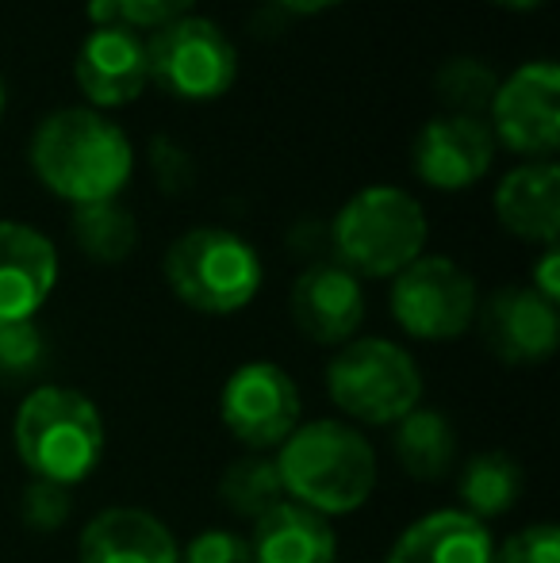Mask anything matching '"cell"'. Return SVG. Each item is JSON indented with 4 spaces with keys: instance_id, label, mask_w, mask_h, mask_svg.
<instances>
[{
    "instance_id": "6da1fadb",
    "label": "cell",
    "mask_w": 560,
    "mask_h": 563,
    "mask_svg": "<svg viewBox=\"0 0 560 563\" xmlns=\"http://www.w3.org/2000/svg\"><path fill=\"white\" fill-rule=\"evenodd\" d=\"M28 162L46 192L81 208L120 200L135 173V146L128 131L97 108H58L31 131Z\"/></svg>"
},
{
    "instance_id": "7a4b0ae2",
    "label": "cell",
    "mask_w": 560,
    "mask_h": 563,
    "mask_svg": "<svg viewBox=\"0 0 560 563\" xmlns=\"http://www.w3.org/2000/svg\"><path fill=\"white\" fill-rule=\"evenodd\" d=\"M273 460H277L284 495L322 518L358 514L381 483V460L373 441L345 418L299 422Z\"/></svg>"
},
{
    "instance_id": "3957f363",
    "label": "cell",
    "mask_w": 560,
    "mask_h": 563,
    "mask_svg": "<svg viewBox=\"0 0 560 563\" xmlns=\"http://www.w3.org/2000/svg\"><path fill=\"white\" fill-rule=\"evenodd\" d=\"M12 441L31 479L74 490L105 460L108 430L100 407L85 391L66 384H39L15 410Z\"/></svg>"
},
{
    "instance_id": "277c9868",
    "label": "cell",
    "mask_w": 560,
    "mask_h": 563,
    "mask_svg": "<svg viewBox=\"0 0 560 563\" xmlns=\"http://www.w3.org/2000/svg\"><path fill=\"white\" fill-rule=\"evenodd\" d=\"M426 234V211L407 188L369 185L338 208L327 242L338 265L350 268L358 280H392L422 257Z\"/></svg>"
},
{
    "instance_id": "5b68a950",
    "label": "cell",
    "mask_w": 560,
    "mask_h": 563,
    "mask_svg": "<svg viewBox=\"0 0 560 563\" xmlns=\"http://www.w3.org/2000/svg\"><path fill=\"white\" fill-rule=\"evenodd\" d=\"M169 291L200 314H234L262 291L265 268L257 250L227 227H193L169 242L162 257Z\"/></svg>"
},
{
    "instance_id": "8992f818",
    "label": "cell",
    "mask_w": 560,
    "mask_h": 563,
    "mask_svg": "<svg viewBox=\"0 0 560 563\" xmlns=\"http://www.w3.org/2000/svg\"><path fill=\"white\" fill-rule=\"evenodd\" d=\"M422 368L399 341L353 338L327 364V395L350 426H396L422 407Z\"/></svg>"
},
{
    "instance_id": "52a82bcc",
    "label": "cell",
    "mask_w": 560,
    "mask_h": 563,
    "mask_svg": "<svg viewBox=\"0 0 560 563\" xmlns=\"http://www.w3.org/2000/svg\"><path fill=\"white\" fill-rule=\"evenodd\" d=\"M150 85L177 100H219L239 77V46L208 15H180L146 35Z\"/></svg>"
},
{
    "instance_id": "ba28073f",
    "label": "cell",
    "mask_w": 560,
    "mask_h": 563,
    "mask_svg": "<svg viewBox=\"0 0 560 563\" xmlns=\"http://www.w3.org/2000/svg\"><path fill=\"white\" fill-rule=\"evenodd\" d=\"M392 319L415 341H457L472 330L480 307L476 280L464 265L441 253H422L419 261L392 276Z\"/></svg>"
},
{
    "instance_id": "9c48e42d",
    "label": "cell",
    "mask_w": 560,
    "mask_h": 563,
    "mask_svg": "<svg viewBox=\"0 0 560 563\" xmlns=\"http://www.w3.org/2000/svg\"><path fill=\"white\" fill-rule=\"evenodd\" d=\"M219 418L246 452H273L304 422V395L277 361H246L223 379Z\"/></svg>"
},
{
    "instance_id": "30bf717a",
    "label": "cell",
    "mask_w": 560,
    "mask_h": 563,
    "mask_svg": "<svg viewBox=\"0 0 560 563\" xmlns=\"http://www.w3.org/2000/svg\"><path fill=\"white\" fill-rule=\"evenodd\" d=\"M492 139L530 162H553L560 146V69L553 62H526L503 77L492 97Z\"/></svg>"
},
{
    "instance_id": "8fae6325",
    "label": "cell",
    "mask_w": 560,
    "mask_h": 563,
    "mask_svg": "<svg viewBox=\"0 0 560 563\" xmlns=\"http://www.w3.org/2000/svg\"><path fill=\"white\" fill-rule=\"evenodd\" d=\"M484 349L503 364H541L560 345V314L557 303L541 299L530 284H510L480 299L476 322Z\"/></svg>"
},
{
    "instance_id": "7c38bea8",
    "label": "cell",
    "mask_w": 560,
    "mask_h": 563,
    "mask_svg": "<svg viewBox=\"0 0 560 563\" xmlns=\"http://www.w3.org/2000/svg\"><path fill=\"white\" fill-rule=\"evenodd\" d=\"M74 81L89 108L112 112L128 108L146 92V35L128 23H100L85 35L74 58Z\"/></svg>"
},
{
    "instance_id": "4fadbf2b",
    "label": "cell",
    "mask_w": 560,
    "mask_h": 563,
    "mask_svg": "<svg viewBox=\"0 0 560 563\" xmlns=\"http://www.w3.org/2000/svg\"><path fill=\"white\" fill-rule=\"evenodd\" d=\"M495 162L492 126L476 115H433L411 142V165L422 185L461 192L487 177Z\"/></svg>"
},
{
    "instance_id": "5bb4252c",
    "label": "cell",
    "mask_w": 560,
    "mask_h": 563,
    "mask_svg": "<svg viewBox=\"0 0 560 563\" xmlns=\"http://www.w3.org/2000/svg\"><path fill=\"white\" fill-rule=\"evenodd\" d=\"M296 330L315 345H345L365 322V288L338 261H315L296 276L288 296Z\"/></svg>"
},
{
    "instance_id": "9a60e30c",
    "label": "cell",
    "mask_w": 560,
    "mask_h": 563,
    "mask_svg": "<svg viewBox=\"0 0 560 563\" xmlns=\"http://www.w3.org/2000/svg\"><path fill=\"white\" fill-rule=\"evenodd\" d=\"M58 284V250L43 230L0 223V327L35 322Z\"/></svg>"
},
{
    "instance_id": "2e32d148",
    "label": "cell",
    "mask_w": 560,
    "mask_h": 563,
    "mask_svg": "<svg viewBox=\"0 0 560 563\" xmlns=\"http://www.w3.org/2000/svg\"><path fill=\"white\" fill-rule=\"evenodd\" d=\"M81 563H180V544L157 514L139 506H108L92 514L77 537Z\"/></svg>"
},
{
    "instance_id": "e0dca14e",
    "label": "cell",
    "mask_w": 560,
    "mask_h": 563,
    "mask_svg": "<svg viewBox=\"0 0 560 563\" xmlns=\"http://www.w3.org/2000/svg\"><path fill=\"white\" fill-rule=\"evenodd\" d=\"M495 219L507 234L530 245H557L560 234V165L526 162L499 180L492 196Z\"/></svg>"
},
{
    "instance_id": "ac0fdd59",
    "label": "cell",
    "mask_w": 560,
    "mask_h": 563,
    "mask_svg": "<svg viewBox=\"0 0 560 563\" xmlns=\"http://www.w3.org/2000/svg\"><path fill=\"white\" fill-rule=\"evenodd\" d=\"M384 563H495V537L472 514L446 506L415 518L392 541Z\"/></svg>"
},
{
    "instance_id": "d6986e66",
    "label": "cell",
    "mask_w": 560,
    "mask_h": 563,
    "mask_svg": "<svg viewBox=\"0 0 560 563\" xmlns=\"http://www.w3.org/2000/svg\"><path fill=\"white\" fill-rule=\"evenodd\" d=\"M250 556L254 563H338V533L330 518L284 498L254 521Z\"/></svg>"
},
{
    "instance_id": "ffe728a7",
    "label": "cell",
    "mask_w": 560,
    "mask_h": 563,
    "mask_svg": "<svg viewBox=\"0 0 560 563\" xmlns=\"http://www.w3.org/2000/svg\"><path fill=\"white\" fill-rule=\"evenodd\" d=\"M523 490H526L523 464L503 449L476 452V456H469L457 467V498H461L457 510L472 514L484 526L515 510Z\"/></svg>"
},
{
    "instance_id": "44dd1931",
    "label": "cell",
    "mask_w": 560,
    "mask_h": 563,
    "mask_svg": "<svg viewBox=\"0 0 560 563\" xmlns=\"http://www.w3.org/2000/svg\"><path fill=\"white\" fill-rule=\"evenodd\" d=\"M392 452L411 479L438 483L457 467V430L441 410L415 407L392 426Z\"/></svg>"
},
{
    "instance_id": "7402d4cb",
    "label": "cell",
    "mask_w": 560,
    "mask_h": 563,
    "mask_svg": "<svg viewBox=\"0 0 560 563\" xmlns=\"http://www.w3.org/2000/svg\"><path fill=\"white\" fill-rule=\"evenodd\" d=\"M69 238L97 265H123L139 250V219L120 200L81 203L69 211Z\"/></svg>"
},
{
    "instance_id": "603a6c76",
    "label": "cell",
    "mask_w": 560,
    "mask_h": 563,
    "mask_svg": "<svg viewBox=\"0 0 560 563\" xmlns=\"http://www.w3.org/2000/svg\"><path fill=\"white\" fill-rule=\"evenodd\" d=\"M284 498L288 495H284L277 460L270 452H242L219 475V503L242 521H257Z\"/></svg>"
},
{
    "instance_id": "cb8c5ba5",
    "label": "cell",
    "mask_w": 560,
    "mask_h": 563,
    "mask_svg": "<svg viewBox=\"0 0 560 563\" xmlns=\"http://www.w3.org/2000/svg\"><path fill=\"white\" fill-rule=\"evenodd\" d=\"M499 89V77L492 66H484L472 54L446 58L433 74V92L449 108V115H484L492 108V97Z\"/></svg>"
},
{
    "instance_id": "d4e9b609",
    "label": "cell",
    "mask_w": 560,
    "mask_h": 563,
    "mask_svg": "<svg viewBox=\"0 0 560 563\" xmlns=\"http://www.w3.org/2000/svg\"><path fill=\"white\" fill-rule=\"evenodd\" d=\"M46 334L39 322H15V327H0V379L8 384H23V379L39 376L46 364Z\"/></svg>"
},
{
    "instance_id": "484cf974",
    "label": "cell",
    "mask_w": 560,
    "mask_h": 563,
    "mask_svg": "<svg viewBox=\"0 0 560 563\" xmlns=\"http://www.w3.org/2000/svg\"><path fill=\"white\" fill-rule=\"evenodd\" d=\"M74 518V490L58 483L31 479L20 495V521L39 537H54Z\"/></svg>"
},
{
    "instance_id": "4316f807",
    "label": "cell",
    "mask_w": 560,
    "mask_h": 563,
    "mask_svg": "<svg viewBox=\"0 0 560 563\" xmlns=\"http://www.w3.org/2000/svg\"><path fill=\"white\" fill-rule=\"evenodd\" d=\"M495 563H560V529L553 521H534L495 544Z\"/></svg>"
},
{
    "instance_id": "83f0119b",
    "label": "cell",
    "mask_w": 560,
    "mask_h": 563,
    "mask_svg": "<svg viewBox=\"0 0 560 563\" xmlns=\"http://www.w3.org/2000/svg\"><path fill=\"white\" fill-rule=\"evenodd\" d=\"M180 563H254L250 537L234 533V529H200L180 549Z\"/></svg>"
},
{
    "instance_id": "f1b7e54d",
    "label": "cell",
    "mask_w": 560,
    "mask_h": 563,
    "mask_svg": "<svg viewBox=\"0 0 560 563\" xmlns=\"http://www.w3.org/2000/svg\"><path fill=\"white\" fill-rule=\"evenodd\" d=\"M150 169H154V185L169 196H180L193 188L196 165L188 157V150L173 139H154L150 142Z\"/></svg>"
},
{
    "instance_id": "f546056e",
    "label": "cell",
    "mask_w": 560,
    "mask_h": 563,
    "mask_svg": "<svg viewBox=\"0 0 560 563\" xmlns=\"http://www.w3.org/2000/svg\"><path fill=\"white\" fill-rule=\"evenodd\" d=\"M116 20L135 31H157L196 8V0H108Z\"/></svg>"
},
{
    "instance_id": "4dcf8cb0",
    "label": "cell",
    "mask_w": 560,
    "mask_h": 563,
    "mask_svg": "<svg viewBox=\"0 0 560 563\" xmlns=\"http://www.w3.org/2000/svg\"><path fill=\"white\" fill-rule=\"evenodd\" d=\"M530 288L538 291L541 299H549V303H560V253L557 245H546L538 257V265H534L530 273Z\"/></svg>"
},
{
    "instance_id": "1f68e13d",
    "label": "cell",
    "mask_w": 560,
    "mask_h": 563,
    "mask_svg": "<svg viewBox=\"0 0 560 563\" xmlns=\"http://www.w3.org/2000/svg\"><path fill=\"white\" fill-rule=\"evenodd\" d=\"M273 4H281L284 12H292V15H319V12H327V8L342 4V0H273Z\"/></svg>"
},
{
    "instance_id": "d6a6232c",
    "label": "cell",
    "mask_w": 560,
    "mask_h": 563,
    "mask_svg": "<svg viewBox=\"0 0 560 563\" xmlns=\"http://www.w3.org/2000/svg\"><path fill=\"white\" fill-rule=\"evenodd\" d=\"M499 8H510V12H530V8H541L546 0H492Z\"/></svg>"
},
{
    "instance_id": "836d02e7",
    "label": "cell",
    "mask_w": 560,
    "mask_h": 563,
    "mask_svg": "<svg viewBox=\"0 0 560 563\" xmlns=\"http://www.w3.org/2000/svg\"><path fill=\"white\" fill-rule=\"evenodd\" d=\"M4 100H8V92H4V81H0V115H4Z\"/></svg>"
}]
</instances>
